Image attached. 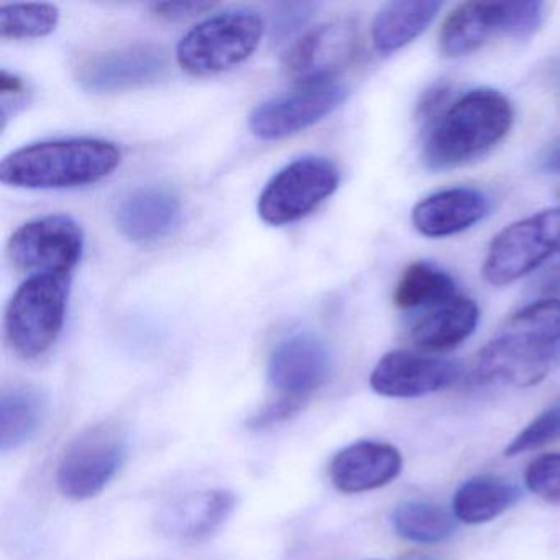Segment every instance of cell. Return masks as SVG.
Returning a JSON list of instances; mask_svg holds the SVG:
<instances>
[{"instance_id": "cell-1", "label": "cell", "mask_w": 560, "mask_h": 560, "mask_svg": "<svg viewBox=\"0 0 560 560\" xmlns=\"http://www.w3.org/2000/svg\"><path fill=\"white\" fill-rule=\"evenodd\" d=\"M560 352V301L540 300L514 313L477 353L478 383L529 388L542 382Z\"/></svg>"}, {"instance_id": "cell-2", "label": "cell", "mask_w": 560, "mask_h": 560, "mask_svg": "<svg viewBox=\"0 0 560 560\" xmlns=\"http://www.w3.org/2000/svg\"><path fill=\"white\" fill-rule=\"evenodd\" d=\"M513 120V106L500 91H468L431 120L422 145V163L431 172L468 165L503 142Z\"/></svg>"}, {"instance_id": "cell-3", "label": "cell", "mask_w": 560, "mask_h": 560, "mask_svg": "<svg viewBox=\"0 0 560 560\" xmlns=\"http://www.w3.org/2000/svg\"><path fill=\"white\" fill-rule=\"evenodd\" d=\"M120 160V150L106 140H51L5 156L0 163V182L25 189L78 188L106 178Z\"/></svg>"}, {"instance_id": "cell-4", "label": "cell", "mask_w": 560, "mask_h": 560, "mask_svg": "<svg viewBox=\"0 0 560 560\" xmlns=\"http://www.w3.org/2000/svg\"><path fill=\"white\" fill-rule=\"evenodd\" d=\"M70 277L34 275L15 291L5 310V336L12 349L32 360L47 353L63 330Z\"/></svg>"}, {"instance_id": "cell-5", "label": "cell", "mask_w": 560, "mask_h": 560, "mask_svg": "<svg viewBox=\"0 0 560 560\" xmlns=\"http://www.w3.org/2000/svg\"><path fill=\"white\" fill-rule=\"evenodd\" d=\"M265 24L250 11H229L192 28L176 48L179 67L196 77L224 73L247 61L260 45Z\"/></svg>"}, {"instance_id": "cell-6", "label": "cell", "mask_w": 560, "mask_h": 560, "mask_svg": "<svg viewBox=\"0 0 560 560\" xmlns=\"http://www.w3.org/2000/svg\"><path fill=\"white\" fill-rule=\"evenodd\" d=\"M127 454L129 438L119 422L103 421L83 429L61 455L58 490L74 501L97 497L119 474Z\"/></svg>"}, {"instance_id": "cell-7", "label": "cell", "mask_w": 560, "mask_h": 560, "mask_svg": "<svg viewBox=\"0 0 560 560\" xmlns=\"http://www.w3.org/2000/svg\"><path fill=\"white\" fill-rule=\"evenodd\" d=\"M339 179V170L329 160H296L268 183L258 199V214L275 228L300 221L336 192Z\"/></svg>"}, {"instance_id": "cell-8", "label": "cell", "mask_w": 560, "mask_h": 560, "mask_svg": "<svg viewBox=\"0 0 560 560\" xmlns=\"http://www.w3.org/2000/svg\"><path fill=\"white\" fill-rule=\"evenodd\" d=\"M80 224L68 215H45L25 222L9 238V260L19 270L70 277L83 254Z\"/></svg>"}, {"instance_id": "cell-9", "label": "cell", "mask_w": 560, "mask_h": 560, "mask_svg": "<svg viewBox=\"0 0 560 560\" xmlns=\"http://www.w3.org/2000/svg\"><path fill=\"white\" fill-rule=\"evenodd\" d=\"M166 70L168 57L163 48L136 44L94 55L81 65L78 81L90 93H122L156 83Z\"/></svg>"}, {"instance_id": "cell-10", "label": "cell", "mask_w": 560, "mask_h": 560, "mask_svg": "<svg viewBox=\"0 0 560 560\" xmlns=\"http://www.w3.org/2000/svg\"><path fill=\"white\" fill-rule=\"evenodd\" d=\"M359 48V34L353 22L334 21L304 35L288 51L284 67L303 88L332 83L337 73L349 67Z\"/></svg>"}, {"instance_id": "cell-11", "label": "cell", "mask_w": 560, "mask_h": 560, "mask_svg": "<svg viewBox=\"0 0 560 560\" xmlns=\"http://www.w3.org/2000/svg\"><path fill=\"white\" fill-rule=\"evenodd\" d=\"M460 376L462 366L454 360L393 350L376 363L370 386L385 398H421L455 385Z\"/></svg>"}, {"instance_id": "cell-12", "label": "cell", "mask_w": 560, "mask_h": 560, "mask_svg": "<svg viewBox=\"0 0 560 560\" xmlns=\"http://www.w3.org/2000/svg\"><path fill=\"white\" fill-rule=\"evenodd\" d=\"M347 94L349 91L337 83L303 88L298 93L265 101L250 114L248 127L261 140L287 139L332 114Z\"/></svg>"}, {"instance_id": "cell-13", "label": "cell", "mask_w": 560, "mask_h": 560, "mask_svg": "<svg viewBox=\"0 0 560 560\" xmlns=\"http://www.w3.org/2000/svg\"><path fill=\"white\" fill-rule=\"evenodd\" d=\"M332 355L316 334L300 332L281 340L268 360V382L287 398L307 401L329 382Z\"/></svg>"}, {"instance_id": "cell-14", "label": "cell", "mask_w": 560, "mask_h": 560, "mask_svg": "<svg viewBox=\"0 0 560 560\" xmlns=\"http://www.w3.org/2000/svg\"><path fill=\"white\" fill-rule=\"evenodd\" d=\"M237 498L224 488L192 491L168 501L156 514V529L178 542H201L224 526Z\"/></svg>"}, {"instance_id": "cell-15", "label": "cell", "mask_w": 560, "mask_h": 560, "mask_svg": "<svg viewBox=\"0 0 560 560\" xmlns=\"http://www.w3.org/2000/svg\"><path fill=\"white\" fill-rule=\"evenodd\" d=\"M401 470V452L395 445L359 441L334 455L329 477L337 490L355 494L386 487Z\"/></svg>"}, {"instance_id": "cell-16", "label": "cell", "mask_w": 560, "mask_h": 560, "mask_svg": "<svg viewBox=\"0 0 560 560\" xmlns=\"http://www.w3.org/2000/svg\"><path fill=\"white\" fill-rule=\"evenodd\" d=\"M491 212L490 196L470 186L442 189L412 209V225L429 238L462 234Z\"/></svg>"}, {"instance_id": "cell-17", "label": "cell", "mask_w": 560, "mask_h": 560, "mask_svg": "<svg viewBox=\"0 0 560 560\" xmlns=\"http://www.w3.org/2000/svg\"><path fill=\"white\" fill-rule=\"evenodd\" d=\"M182 222V202L172 189L143 186L129 192L116 209L120 234L147 244L173 234Z\"/></svg>"}, {"instance_id": "cell-18", "label": "cell", "mask_w": 560, "mask_h": 560, "mask_svg": "<svg viewBox=\"0 0 560 560\" xmlns=\"http://www.w3.org/2000/svg\"><path fill=\"white\" fill-rule=\"evenodd\" d=\"M544 261L546 257L537 245L529 219H523L508 225L493 238L481 275L491 287H508Z\"/></svg>"}, {"instance_id": "cell-19", "label": "cell", "mask_w": 560, "mask_h": 560, "mask_svg": "<svg viewBox=\"0 0 560 560\" xmlns=\"http://www.w3.org/2000/svg\"><path fill=\"white\" fill-rule=\"evenodd\" d=\"M497 35H503V2H464L442 24L439 51L445 58L467 57Z\"/></svg>"}, {"instance_id": "cell-20", "label": "cell", "mask_w": 560, "mask_h": 560, "mask_svg": "<svg viewBox=\"0 0 560 560\" xmlns=\"http://www.w3.org/2000/svg\"><path fill=\"white\" fill-rule=\"evenodd\" d=\"M480 310L470 298H452L447 303L428 310L411 329V340L424 352H447L475 332Z\"/></svg>"}, {"instance_id": "cell-21", "label": "cell", "mask_w": 560, "mask_h": 560, "mask_svg": "<svg viewBox=\"0 0 560 560\" xmlns=\"http://www.w3.org/2000/svg\"><path fill=\"white\" fill-rule=\"evenodd\" d=\"M442 2L438 0H395L380 9L372 24L376 50L393 54L412 44L438 18Z\"/></svg>"}, {"instance_id": "cell-22", "label": "cell", "mask_w": 560, "mask_h": 560, "mask_svg": "<svg viewBox=\"0 0 560 560\" xmlns=\"http://www.w3.org/2000/svg\"><path fill=\"white\" fill-rule=\"evenodd\" d=\"M47 415V398L37 388H5L0 395V451L5 454L28 444L40 432Z\"/></svg>"}, {"instance_id": "cell-23", "label": "cell", "mask_w": 560, "mask_h": 560, "mask_svg": "<svg viewBox=\"0 0 560 560\" xmlns=\"http://www.w3.org/2000/svg\"><path fill=\"white\" fill-rule=\"evenodd\" d=\"M521 491L516 485L493 475H478L465 481L452 500L455 520L477 526L490 523L510 510Z\"/></svg>"}, {"instance_id": "cell-24", "label": "cell", "mask_w": 560, "mask_h": 560, "mask_svg": "<svg viewBox=\"0 0 560 560\" xmlns=\"http://www.w3.org/2000/svg\"><path fill=\"white\" fill-rule=\"evenodd\" d=\"M458 296L454 278L431 261H412L406 267L393 293L398 310H432Z\"/></svg>"}, {"instance_id": "cell-25", "label": "cell", "mask_w": 560, "mask_h": 560, "mask_svg": "<svg viewBox=\"0 0 560 560\" xmlns=\"http://www.w3.org/2000/svg\"><path fill=\"white\" fill-rule=\"evenodd\" d=\"M393 526L409 542L441 544L454 534V514L438 504L406 501L393 513Z\"/></svg>"}, {"instance_id": "cell-26", "label": "cell", "mask_w": 560, "mask_h": 560, "mask_svg": "<svg viewBox=\"0 0 560 560\" xmlns=\"http://www.w3.org/2000/svg\"><path fill=\"white\" fill-rule=\"evenodd\" d=\"M60 21L54 4H9L0 8V35L11 40H28L50 35Z\"/></svg>"}, {"instance_id": "cell-27", "label": "cell", "mask_w": 560, "mask_h": 560, "mask_svg": "<svg viewBox=\"0 0 560 560\" xmlns=\"http://www.w3.org/2000/svg\"><path fill=\"white\" fill-rule=\"evenodd\" d=\"M560 438V401L553 402L549 408L544 409L539 416L533 419L513 441L508 445L504 455L524 454V452L536 451L549 442Z\"/></svg>"}, {"instance_id": "cell-28", "label": "cell", "mask_w": 560, "mask_h": 560, "mask_svg": "<svg viewBox=\"0 0 560 560\" xmlns=\"http://www.w3.org/2000/svg\"><path fill=\"white\" fill-rule=\"evenodd\" d=\"M546 18V4L539 0L503 2V37L527 40L534 37Z\"/></svg>"}, {"instance_id": "cell-29", "label": "cell", "mask_w": 560, "mask_h": 560, "mask_svg": "<svg viewBox=\"0 0 560 560\" xmlns=\"http://www.w3.org/2000/svg\"><path fill=\"white\" fill-rule=\"evenodd\" d=\"M526 485L540 500L560 506V454L534 458L526 470Z\"/></svg>"}, {"instance_id": "cell-30", "label": "cell", "mask_w": 560, "mask_h": 560, "mask_svg": "<svg viewBox=\"0 0 560 560\" xmlns=\"http://www.w3.org/2000/svg\"><path fill=\"white\" fill-rule=\"evenodd\" d=\"M316 11L317 5L313 2H287L277 5L271 15V44H288L310 24Z\"/></svg>"}, {"instance_id": "cell-31", "label": "cell", "mask_w": 560, "mask_h": 560, "mask_svg": "<svg viewBox=\"0 0 560 560\" xmlns=\"http://www.w3.org/2000/svg\"><path fill=\"white\" fill-rule=\"evenodd\" d=\"M534 235L546 258L560 254V208L544 209L530 215Z\"/></svg>"}, {"instance_id": "cell-32", "label": "cell", "mask_w": 560, "mask_h": 560, "mask_svg": "<svg viewBox=\"0 0 560 560\" xmlns=\"http://www.w3.org/2000/svg\"><path fill=\"white\" fill-rule=\"evenodd\" d=\"M304 405H306V401H301V399L280 396V398L271 401L270 405L265 406L257 415L252 416L248 419V425H250V429H257V431L273 428V425L281 424V422L288 421V419L296 416L298 412L303 411Z\"/></svg>"}, {"instance_id": "cell-33", "label": "cell", "mask_w": 560, "mask_h": 560, "mask_svg": "<svg viewBox=\"0 0 560 560\" xmlns=\"http://www.w3.org/2000/svg\"><path fill=\"white\" fill-rule=\"evenodd\" d=\"M214 4L209 2H163L153 8L156 18L168 22L186 21L211 11Z\"/></svg>"}, {"instance_id": "cell-34", "label": "cell", "mask_w": 560, "mask_h": 560, "mask_svg": "<svg viewBox=\"0 0 560 560\" xmlns=\"http://www.w3.org/2000/svg\"><path fill=\"white\" fill-rule=\"evenodd\" d=\"M534 168L542 175L560 176V136L550 140L534 160Z\"/></svg>"}, {"instance_id": "cell-35", "label": "cell", "mask_w": 560, "mask_h": 560, "mask_svg": "<svg viewBox=\"0 0 560 560\" xmlns=\"http://www.w3.org/2000/svg\"><path fill=\"white\" fill-rule=\"evenodd\" d=\"M537 293L546 296V300H559L560 298V265L544 271L542 277L536 283Z\"/></svg>"}, {"instance_id": "cell-36", "label": "cell", "mask_w": 560, "mask_h": 560, "mask_svg": "<svg viewBox=\"0 0 560 560\" xmlns=\"http://www.w3.org/2000/svg\"><path fill=\"white\" fill-rule=\"evenodd\" d=\"M24 81L21 78L9 74L8 71H2V78H0V93L8 96V94H21L24 93Z\"/></svg>"}, {"instance_id": "cell-37", "label": "cell", "mask_w": 560, "mask_h": 560, "mask_svg": "<svg viewBox=\"0 0 560 560\" xmlns=\"http://www.w3.org/2000/svg\"><path fill=\"white\" fill-rule=\"evenodd\" d=\"M550 81H552L553 88H556L557 94L560 97V61H557L556 65H552L550 68Z\"/></svg>"}]
</instances>
